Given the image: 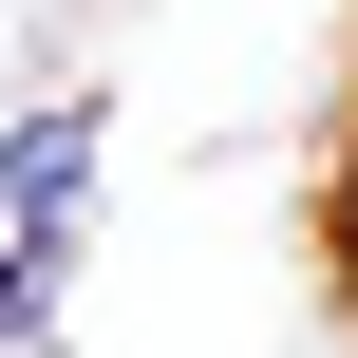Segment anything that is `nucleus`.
<instances>
[{"label": "nucleus", "mask_w": 358, "mask_h": 358, "mask_svg": "<svg viewBox=\"0 0 358 358\" xmlns=\"http://www.w3.org/2000/svg\"><path fill=\"white\" fill-rule=\"evenodd\" d=\"M38 340V245H19V227H0V358Z\"/></svg>", "instance_id": "nucleus-2"}, {"label": "nucleus", "mask_w": 358, "mask_h": 358, "mask_svg": "<svg viewBox=\"0 0 358 358\" xmlns=\"http://www.w3.org/2000/svg\"><path fill=\"white\" fill-rule=\"evenodd\" d=\"M321 245H340V283H358V151H340V208H321Z\"/></svg>", "instance_id": "nucleus-3"}, {"label": "nucleus", "mask_w": 358, "mask_h": 358, "mask_svg": "<svg viewBox=\"0 0 358 358\" xmlns=\"http://www.w3.org/2000/svg\"><path fill=\"white\" fill-rule=\"evenodd\" d=\"M76 189H94V113H19V132H0V227H19L38 264L76 245Z\"/></svg>", "instance_id": "nucleus-1"}]
</instances>
